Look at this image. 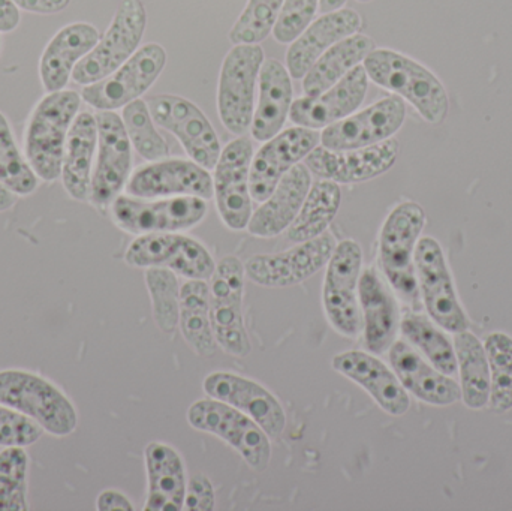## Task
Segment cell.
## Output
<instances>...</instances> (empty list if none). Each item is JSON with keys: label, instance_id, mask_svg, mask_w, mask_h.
Instances as JSON below:
<instances>
[{"label": "cell", "instance_id": "1", "mask_svg": "<svg viewBox=\"0 0 512 511\" xmlns=\"http://www.w3.org/2000/svg\"><path fill=\"white\" fill-rule=\"evenodd\" d=\"M363 66L369 80L406 99L430 125L447 119L450 101L444 84L417 60L390 48H375Z\"/></svg>", "mask_w": 512, "mask_h": 511}, {"label": "cell", "instance_id": "2", "mask_svg": "<svg viewBox=\"0 0 512 511\" xmlns=\"http://www.w3.org/2000/svg\"><path fill=\"white\" fill-rule=\"evenodd\" d=\"M74 90L48 93L39 101L26 129V159L38 179L54 182L62 176L66 141L80 110Z\"/></svg>", "mask_w": 512, "mask_h": 511}, {"label": "cell", "instance_id": "3", "mask_svg": "<svg viewBox=\"0 0 512 511\" xmlns=\"http://www.w3.org/2000/svg\"><path fill=\"white\" fill-rule=\"evenodd\" d=\"M0 404L29 417L53 437H68L78 426L71 399L47 378L23 369L0 371Z\"/></svg>", "mask_w": 512, "mask_h": 511}, {"label": "cell", "instance_id": "4", "mask_svg": "<svg viewBox=\"0 0 512 511\" xmlns=\"http://www.w3.org/2000/svg\"><path fill=\"white\" fill-rule=\"evenodd\" d=\"M426 225V213L420 204L405 201L391 210L379 237V260L394 290L415 302L418 297L415 249Z\"/></svg>", "mask_w": 512, "mask_h": 511}, {"label": "cell", "instance_id": "5", "mask_svg": "<svg viewBox=\"0 0 512 511\" xmlns=\"http://www.w3.org/2000/svg\"><path fill=\"white\" fill-rule=\"evenodd\" d=\"M245 276L242 260L227 255L216 264L209 285L213 335L219 347L234 357H248L252 351L243 318Z\"/></svg>", "mask_w": 512, "mask_h": 511}, {"label": "cell", "instance_id": "6", "mask_svg": "<svg viewBox=\"0 0 512 511\" xmlns=\"http://www.w3.org/2000/svg\"><path fill=\"white\" fill-rule=\"evenodd\" d=\"M264 50L259 44H237L222 63L218 87V111L231 134L251 131L255 113V92Z\"/></svg>", "mask_w": 512, "mask_h": 511}, {"label": "cell", "instance_id": "7", "mask_svg": "<svg viewBox=\"0 0 512 511\" xmlns=\"http://www.w3.org/2000/svg\"><path fill=\"white\" fill-rule=\"evenodd\" d=\"M147 14L141 0H120L107 32L72 72L81 86L98 83L120 68L140 47L146 30Z\"/></svg>", "mask_w": 512, "mask_h": 511}, {"label": "cell", "instance_id": "8", "mask_svg": "<svg viewBox=\"0 0 512 511\" xmlns=\"http://www.w3.org/2000/svg\"><path fill=\"white\" fill-rule=\"evenodd\" d=\"M186 417L195 431L215 435L237 450L256 473L267 470L271 459L270 437L242 411L209 398L194 402Z\"/></svg>", "mask_w": 512, "mask_h": 511}, {"label": "cell", "instance_id": "9", "mask_svg": "<svg viewBox=\"0 0 512 511\" xmlns=\"http://www.w3.org/2000/svg\"><path fill=\"white\" fill-rule=\"evenodd\" d=\"M363 269V252L355 240H343L334 248L327 264L322 305L331 327L346 338H355L363 329L358 281Z\"/></svg>", "mask_w": 512, "mask_h": 511}, {"label": "cell", "instance_id": "10", "mask_svg": "<svg viewBox=\"0 0 512 511\" xmlns=\"http://www.w3.org/2000/svg\"><path fill=\"white\" fill-rule=\"evenodd\" d=\"M111 218L120 230L135 236L150 233H177L203 221L207 200L200 197H170L144 200L119 195L111 203Z\"/></svg>", "mask_w": 512, "mask_h": 511}, {"label": "cell", "instance_id": "11", "mask_svg": "<svg viewBox=\"0 0 512 511\" xmlns=\"http://www.w3.org/2000/svg\"><path fill=\"white\" fill-rule=\"evenodd\" d=\"M167 65V51L156 42L138 48L113 74L84 86L81 99L98 111H114L140 99Z\"/></svg>", "mask_w": 512, "mask_h": 511}, {"label": "cell", "instance_id": "12", "mask_svg": "<svg viewBox=\"0 0 512 511\" xmlns=\"http://www.w3.org/2000/svg\"><path fill=\"white\" fill-rule=\"evenodd\" d=\"M156 125L176 135L192 161L206 170H215L221 158V141L200 107L177 95H156L149 99Z\"/></svg>", "mask_w": 512, "mask_h": 511}, {"label": "cell", "instance_id": "13", "mask_svg": "<svg viewBox=\"0 0 512 511\" xmlns=\"http://www.w3.org/2000/svg\"><path fill=\"white\" fill-rule=\"evenodd\" d=\"M415 272L430 318L447 332L468 330L469 320L460 305L453 278L438 240L423 237L415 249Z\"/></svg>", "mask_w": 512, "mask_h": 511}, {"label": "cell", "instance_id": "14", "mask_svg": "<svg viewBox=\"0 0 512 511\" xmlns=\"http://www.w3.org/2000/svg\"><path fill=\"white\" fill-rule=\"evenodd\" d=\"M125 261L137 269L165 267L188 279L212 278L215 260L198 240L179 233H150L129 245Z\"/></svg>", "mask_w": 512, "mask_h": 511}, {"label": "cell", "instance_id": "15", "mask_svg": "<svg viewBox=\"0 0 512 511\" xmlns=\"http://www.w3.org/2000/svg\"><path fill=\"white\" fill-rule=\"evenodd\" d=\"M254 144L246 135L230 141L222 149L215 167L213 192L219 216L227 228L242 231L252 216V195L249 189Z\"/></svg>", "mask_w": 512, "mask_h": 511}, {"label": "cell", "instance_id": "16", "mask_svg": "<svg viewBox=\"0 0 512 511\" xmlns=\"http://www.w3.org/2000/svg\"><path fill=\"white\" fill-rule=\"evenodd\" d=\"M330 233L298 243L279 254H259L245 263L246 276L265 288H288L321 272L336 248Z\"/></svg>", "mask_w": 512, "mask_h": 511}, {"label": "cell", "instance_id": "17", "mask_svg": "<svg viewBox=\"0 0 512 511\" xmlns=\"http://www.w3.org/2000/svg\"><path fill=\"white\" fill-rule=\"evenodd\" d=\"M98 158L90 185V201L99 209L111 206L131 177L132 144L122 117L98 111Z\"/></svg>", "mask_w": 512, "mask_h": 511}, {"label": "cell", "instance_id": "18", "mask_svg": "<svg viewBox=\"0 0 512 511\" xmlns=\"http://www.w3.org/2000/svg\"><path fill=\"white\" fill-rule=\"evenodd\" d=\"M132 197L155 200L170 197H200L210 200L213 177L209 170L188 159H161L137 168L125 186Z\"/></svg>", "mask_w": 512, "mask_h": 511}, {"label": "cell", "instance_id": "19", "mask_svg": "<svg viewBox=\"0 0 512 511\" xmlns=\"http://www.w3.org/2000/svg\"><path fill=\"white\" fill-rule=\"evenodd\" d=\"M400 146L396 138L369 147L349 150H331L315 147L304 158L310 173L336 183H360L387 173L399 156Z\"/></svg>", "mask_w": 512, "mask_h": 511}, {"label": "cell", "instance_id": "20", "mask_svg": "<svg viewBox=\"0 0 512 511\" xmlns=\"http://www.w3.org/2000/svg\"><path fill=\"white\" fill-rule=\"evenodd\" d=\"M321 143V134L313 129L294 126L280 131L256 152L249 174L252 200L262 203L270 197L282 177L300 164Z\"/></svg>", "mask_w": 512, "mask_h": 511}, {"label": "cell", "instance_id": "21", "mask_svg": "<svg viewBox=\"0 0 512 511\" xmlns=\"http://www.w3.org/2000/svg\"><path fill=\"white\" fill-rule=\"evenodd\" d=\"M406 119V105L400 96H388L363 111L327 126L321 144L331 150L360 149L393 138Z\"/></svg>", "mask_w": 512, "mask_h": 511}, {"label": "cell", "instance_id": "22", "mask_svg": "<svg viewBox=\"0 0 512 511\" xmlns=\"http://www.w3.org/2000/svg\"><path fill=\"white\" fill-rule=\"evenodd\" d=\"M209 398L231 405L258 423L268 437L277 440L286 428V414L273 393L251 378L233 372H213L203 383Z\"/></svg>", "mask_w": 512, "mask_h": 511}, {"label": "cell", "instance_id": "23", "mask_svg": "<svg viewBox=\"0 0 512 511\" xmlns=\"http://www.w3.org/2000/svg\"><path fill=\"white\" fill-rule=\"evenodd\" d=\"M369 77L363 65L355 66L339 83L318 96H303L292 102L289 117L297 126L327 128L351 116L366 98Z\"/></svg>", "mask_w": 512, "mask_h": 511}, {"label": "cell", "instance_id": "24", "mask_svg": "<svg viewBox=\"0 0 512 511\" xmlns=\"http://www.w3.org/2000/svg\"><path fill=\"white\" fill-rule=\"evenodd\" d=\"M334 371L363 387L373 401L390 416L408 413L411 399L394 371L384 362L364 351H345L331 360Z\"/></svg>", "mask_w": 512, "mask_h": 511}, {"label": "cell", "instance_id": "25", "mask_svg": "<svg viewBox=\"0 0 512 511\" xmlns=\"http://www.w3.org/2000/svg\"><path fill=\"white\" fill-rule=\"evenodd\" d=\"M363 18L355 9L340 8L322 14L289 44L286 69L294 80H301L313 63L337 42L360 32Z\"/></svg>", "mask_w": 512, "mask_h": 511}, {"label": "cell", "instance_id": "26", "mask_svg": "<svg viewBox=\"0 0 512 511\" xmlns=\"http://www.w3.org/2000/svg\"><path fill=\"white\" fill-rule=\"evenodd\" d=\"M388 357L402 386L420 401L436 407H448L462 399L459 384L450 375L430 366L408 342H394Z\"/></svg>", "mask_w": 512, "mask_h": 511}, {"label": "cell", "instance_id": "27", "mask_svg": "<svg viewBox=\"0 0 512 511\" xmlns=\"http://www.w3.org/2000/svg\"><path fill=\"white\" fill-rule=\"evenodd\" d=\"M312 186L309 168L294 165L280 180L270 197L252 213L248 231L259 239L279 236L291 227Z\"/></svg>", "mask_w": 512, "mask_h": 511}, {"label": "cell", "instance_id": "28", "mask_svg": "<svg viewBox=\"0 0 512 511\" xmlns=\"http://www.w3.org/2000/svg\"><path fill=\"white\" fill-rule=\"evenodd\" d=\"M101 35L93 24L72 23L60 29L45 47L39 77L45 92L65 90L75 66L98 44Z\"/></svg>", "mask_w": 512, "mask_h": 511}, {"label": "cell", "instance_id": "29", "mask_svg": "<svg viewBox=\"0 0 512 511\" xmlns=\"http://www.w3.org/2000/svg\"><path fill=\"white\" fill-rule=\"evenodd\" d=\"M358 302L363 318L364 344L372 354L390 350L399 329L396 300L375 269L361 272Z\"/></svg>", "mask_w": 512, "mask_h": 511}, {"label": "cell", "instance_id": "30", "mask_svg": "<svg viewBox=\"0 0 512 511\" xmlns=\"http://www.w3.org/2000/svg\"><path fill=\"white\" fill-rule=\"evenodd\" d=\"M258 89L251 135L259 143H265L282 131L291 111L294 90L286 66L276 59L264 60L259 71Z\"/></svg>", "mask_w": 512, "mask_h": 511}, {"label": "cell", "instance_id": "31", "mask_svg": "<svg viewBox=\"0 0 512 511\" xmlns=\"http://www.w3.org/2000/svg\"><path fill=\"white\" fill-rule=\"evenodd\" d=\"M146 459L147 492L146 511L183 510L186 494L185 464L177 450L164 443H150L144 452Z\"/></svg>", "mask_w": 512, "mask_h": 511}, {"label": "cell", "instance_id": "32", "mask_svg": "<svg viewBox=\"0 0 512 511\" xmlns=\"http://www.w3.org/2000/svg\"><path fill=\"white\" fill-rule=\"evenodd\" d=\"M98 147V123L93 114H77L68 141H66L65 158H63L62 182L69 197L77 201L90 198L92 185L93 156Z\"/></svg>", "mask_w": 512, "mask_h": 511}, {"label": "cell", "instance_id": "33", "mask_svg": "<svg viewBox=\"0 0 512 511\" xmlns=\"http://www.w3.org/2000/svg\"><path fill=\"white\" fill-rule=\"evenodd\" d=\"M375 50L370 36L355 33L328 48L303 77L304 96H318L339 83Z\"/></svg>", "mask_w": 512, "mask_h": 511}, {"label": "cell", "instance_id": "34", "mask_svg": "<svg viewBox=\"0 0 512 511\" xmlns=\"http://www.w3.org/2000/svg\"><path fill=\"white\" fill-rule=\"evenodd\" d=\"M179 327L183 339L201 357H210L218 350L210 321L209 284L189 279L180 288Z\"/></svg>", "mask_w": 512, "mask_h": 511}, {"label": "cell", "instance_id": "35", "mask_svg": "<svg viewBox=\"0 0 512 511\" xmlns=\"http://www.w3.org/2000/svg\"><path fill=\"white\" fill-rule=\"evenodd\" d=\"M460 389L466 407L483 410L490 401V366L486 348L474 333H456L454 338Z\"/></svg>", "mask_w": 512, "mask_h": 511}, {"label": "cell", "instance_id": "36", "mask_svg": "<svg viewBox=\"0 0 512 511\" xmlns=\"http://www.w3.org/2000/svg\"><path fill=\"white\" fill-rule=\"evenodd\" d=\"M342 203L339 183L321 179L310 186L303 207L291 227L288 239L295 243L306 242L327 233Z\"/></svg>", "mask_w": 512, "mask_h": 511}, {"label": "cell", "instance_id": "37", "mask_svg": "<svg viewBox=\"0 0 512 511\" xmlns=\"http://www.w3.org/2000/svg\"><path fill=\"white\" fill-rule=\"evenodd\" d=\"M400 329L406 341L418 348L439 372L445 375L456 374L457 357L453 344L426 315L406 314Z\"/></svg>", "mask_w": 512, "mask_h": 511}, {"label": "cell", "instance_id": "38", "mask_svg": "<svg viewBox=\"0 0 512 511\" xmlns=\"http://www.w3.org/2000/svg\"><path fill=\"white\" fill-rule=\"evenodd\" d=\"M490 366V408L507 413L512 408V338L495 332L484 341Z\"/></svg>", "mask_w": 512, "mask_h": 511}, {"label": "cell", "instance_id": "39", "mask_svg": "<svg viewBox=\"0 0 512 511\" xmlns=\"http://www.w3.org/2000/svg\"><path fill=\"white\" fill-rule=\"evenodd\" d=\"M122 120L129 141L141 158L155 162L170 156V146L156 131L155 120L146 101L135 99L123 107Z\"/></svg>", "mask_w": 512, "mask_h": 511}, {"label": "cell", "instance_id": "40", "mask_svg": "<svg viewBox=\"0 0 512 511\" xmlns=\"http://www.w3.org/2000/svg\"><path fill=\"white\" fill-rule=\"evenodd\" d=\"M146 285L152 299L153 318L161 332L171 335L179 326L180 287L176 273L165 267L146 270Z\"/></svg>", "mask_w": 512, "mask_h": 511}, {"label": "cell", "instance_id": "41", "mask_svg": "<svg viewBox=\"0 0 512 511\" xmlns=\"http://www.w3.org/2000/svg\"><path fill=\"white\" fill-rule=\"evenodd\" d=\"M29 455L24 447H3L0 452V511H26Z\"/></svg>", "mask_w": 512, "mask_h": 511}, {"label": "cell", "instance_id": "42", "mask_svg": "<svg viewBox=\"0 0 512 511\" xmlns=\"http://www.w3.org/2000/svg\"><path fill=\"white\" fill-rule=\"evenodd\" d=\"M0 183L15 195H30L38 188V176L23 158L8 120L0 111Z\"/></svg>", "mask_w": 512, "mask_h": 511}, {"label": "cell", "instance_id": "43", "mask_svg": "<svg viewBox=\"0 0 512 511\" xmlns=\"http://www.w3.org/2000/svg\"><path fill=\"white\" fill-rule=\"evenodd\" d=\"M282 5L283 0H248L228 38L234 45L264 41L276 26Z\"/></svg>", "mask_w": 512, "mask_h": 511}, {"label": "cell", "instance_id": "44", "mask_svg": "<svg viewBox=\"0 0 512 511\" xmlns=\"http://www.w3.org/2000/svg\"><path fill=\"white\" fill-rule=\"evenodd\" d=\"M319 0H283L273 36L280 44L294 42L310 23L315 20Z\"/></svg>", "mask_w": 512, "mask_h": 511}, {"label": "cell", "instance_id": "45", "mask_svg": "<svg viewBox=\"0 0 512 511\" xmlns=\"http://www.w3.org/2000/svg\"><path fill=\"white\" fill-rule=\"evenodd\" d=\"M44 429L29 417L0 404V447H29L39 441Z\"/></svg>", "mask_w": 512, "mask_h": 511}, {"label": "cell", "instance_id": "46", "mask_svg": "<svg viewBox=\"0 0 512 511\" xmlns=\"http://www.w3.org/2000/svg\"><path fill=\"white\" fill-rule=\"evenodd\" d=\"M215 503V488H213L209 477L204 476V474H197V476L191 477L188 485H186L183 510L212 511L215 509Z\"/></svg>", "mask_w": 512, "mask_h": 511}, {"label": "cell", "instance_id": "47", "mask_svg": "<svg viewBox=\"0 0 512 511\" xmlns=\"http://www.w3.org/2000/svg\"><path fill=\"white\" fill-rule=\"evenodd\" d=\"M18 9L35 14H56L68 8L71 0H11Z\"/></svg>", "mask_w": 512, "mask_h": 511}, {"label": "cell", "instance_id": "48", "mask_svg": "<svg viewBox=\"0 0 512 511\" xmlns=\"http://www.w3.org/2000/svg\"><path fill=\"white\" fill-rule=\"evenodd\" d=\"M96 510L132 511L134 510V506H132V503L131 501H129V498L126 497V495H123L122 492L113 491V489H108V491H104L101 492V494H99L98 500H96Z\"/></svg>", "mask_w": 512, "mask_h": 511}, {"label": "cell", "instance_id": "49", "mask_svg": "<svg viewBox=\"0 0 512 511\" xmlns=\"http://www.w3.org/2000/svg\"><path fill=\"white\" fill-rule=\"evenodd\" d=\"M20 23V11L11 0H0V32H12Z\"/></svg>", "mask_w": 512, "mask_h": 511}, {"label": "cell", "instance_id": "50", "mask_svg": "<svg viewBox=\"0 0 512 511\" xmlns=\"http://www.w3.org/2000/svg\"><path fill=\"white\" fill-rule=\"evenodd\" d=\"M15 204V194L0 183V212H6Z\"/></svg>", "mask_w": 512, "mask_h": 511}, {"label": "cell", "instance_id": "51", "mask_svg": "<svg viewBox=\"0 0 512 511\" xmlns=\"http://www.w3.org/2000/svg\"><path fill=\"white\" fill-rule=\"evenodd\" d=\"M348 0H319V12L327 14V12L336 11V9L343 8V5Z\"/></svg>", "mask_w": 512, "mask_h": 511}, {"label": "cell", "instance_id": "52", "mask_svg": "<svg viewBox=\"0 0 512 511\" xmlns=\"http://www.w3.org/2000/svg\"><path fill=\"white\" fill-rule=\"evenodd\" d=\"M357 2H360V3H367V2H372V0H357Z\"/></svg>", "mask_w": 512, "mask_h": 511}, {"label": "cell", "instance_id": "53", "mask_svg": "<svg viewBox=\"0 0 512 511\" xmlns=\"http://www.w3.org/2000/svg\"><path fill=\"white\" fill-rule=\"evenodd\" d=\"M0 48H2V36H0Z\"/></svg>", "mask_w": 512, "mask_h": 511}]
</instances>
